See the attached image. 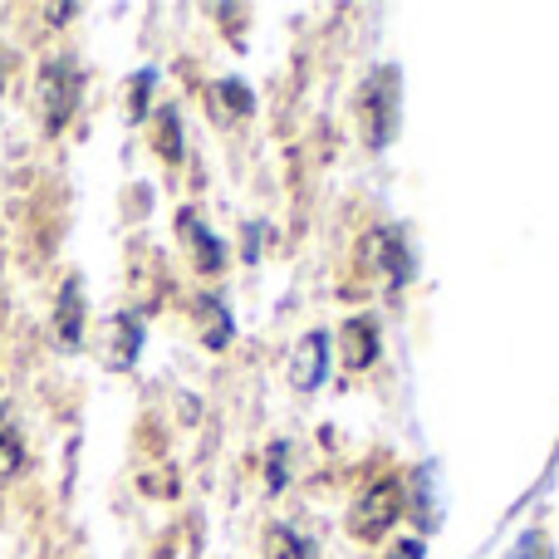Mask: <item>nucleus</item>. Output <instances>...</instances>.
<instances>
[{
  "mask_svg": "<svg viewBox=\"0 0 559 559\" xmlns=\"http://www.w3.org/2000/svg\"><path fill=\"white\" fill-rule=\"evenodd\" d=\"M79 94H84V74H79L74 59H49L39 69V118H45V133H59L74 118Z\"/></svg>",
  "mask_w": 559,
  "mask_h": 559,
  "instance_id": "obj_1",
  "label": "nucleus"
},
{
  "mask_svg": "<svg viewBox=\"0 0 559 559\" xmlns=\"http://www.w3.org/2000/svg\"><path fill=\"white\" fill-rule=\"evenodd\" d=\"M397 511H403V496H397L393 481H383V486H373L368 496H358L354 515H348V531H354L358 540H373V535H383L388 525L397 521Z\"/></svg>",
  "mask_w": 559,
  "mask_h": 559,
  "instance_id": "obj_2",
  "label": "nucleus"
},
{
  "mask_svg": "<svg viewBox=\"0 0 559 559\" xmlns=\"http://www.w3.org/2000/svg\"><path fill=\"white\" fill-rule=\"evenodd\" d=\"M143 348V324L133 314H114L104 324V364L108 368H128Z\"/></svg>",
  "mask_w": 559,
  "mask_h": 559,
  "instance_id": "obj_3",
  "label": "nucleus"
},
{
  "mask_svg": "<svg viewBox=\"0 0 559 559\" xmlns=\"http://www.w3.org/2000/svg\"><path fill=\"white\" fill-rule=\"evenodd\" d=\"M55 329H59V344H64V348H74L79 334H84V295H79V280H69V285L59 289Z\"/></svg>",
  "mask_w": 559,
  "mask_h": 559,
  "instance_id": "obj_4",
  "label": "nucleus"
},
{
  "mask_svg": "<svg viewBox=\"0 0 559 559\" xmlns=\"http://www.w3.org/2000/svg\"><path fill=\"white\" fill-rule=\"evenodd\" d=\"M373 334H378L373 319H348V324H344V338H338V344H344V364L348 368H368V364H373L378 344H368Z\"/></svg>",
  "mask_w": 559,
  "mask_h": 559,
  "instance_id": "obj_5",
  "label": "nucleus"
},
{
  "mask_svg": "<svg viewBox=\"0 0 559 559\" xmlns=\"http://www.w3.org/2000/svg\"><path fill=\"white\" fill-rule=\"evenodd\" d=\"M324 358H329V338L324 334H309L305 344H299V354H295V383L299 388H314L319 378H324Z\"/></svg>",
  "mask_w": 559,
  "mask_h": 559,
  "instance_id": "obj_6",
  "label": "nucleus"
},
{
  "mask_svg": "<svg viewBox=\"0 0 559 559\" xmlns=\"http://www.w3.org/2000/svg\"><path fill=\"white\" fill-rule=\"evenodd\" d=\"M271 559H309V545L289 531H271Z\"/></svg>",
  "mask_w": 559,
  "mask_h": 559,
  "instance_id": "obj_7",
  "label": "nucleus"
}]
</instances>
